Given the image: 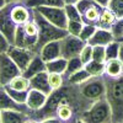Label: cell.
I'll return each instance as SVG.
<instances>
[{
  "mask_svg": "<svg viewBox=\"0 0 123 123\" xmlns=\"http://www.w3.org/2000/svg\"><path fill=\"white\" fill-rule=\"evenodd\" d=\"M21 74V70L6 53L0 54V86L7 85L12 79Z\"/></svg>",
  "mask_w": 123,
  "mask_h": 123,
  "instance_id": "cell-10",
  "label": "cell"
},
{
  "mask_svg": "<svg viewBox=\"0 0 123 123\" xmlns=\"http://www.w3.org/2000/svg\"><path fill=\"white\" fill-rule=\"evenodd\" d=\"M115 39L113 35L110 30H102V28H97L96 32L94 33V36L91 37V39L89 41V44L95 47V46H102V47H106L110 43H112Z\"/></svg>",
  "mask_w": 123,
  "mask_h": 123,
  "instance_id": "cell-16",
  "label": "cell"
},
{
  "mask_svg": "<svg viewBox=\"0 0 123 123\" xmlns=\"http://www.w3.org/2000/svg\"><path fill=\"white\" fill-rule=\"evenodd\" d=\"M106 85V95L112 112V123L123 122V75L119 78H108L104 75Z\"/></svg>",
  "mask_w": 123,
  "mask_h": 123,
  "instance_id": "cell-1",
  "label": "cell"
},
{
  "mask_svg": "<svg viewBox=\"0 0 123 123\" xmlns=\"http://www.w3.org/2000/svg\"><path fill=\"white\" fill-rule=\"evenodd\" d=\"M79 119L85 123H112V112L107 100L101 98L95 101Z\"/></svg>",
  "mask_w": 123,
  "mask_h": 123,
  "instance_id": "cell-3",
  "label": "cell"
},
{
  "mask_svg": "<svg viewBox=\"0 0 123 123\" xmlns=\"http://www.w3.org/2000/svg\"><path fill=\"white\" fill-rule=\"evenodd\" d=\"M24 4L30 9H36L38 6H52V7H64V0H25Z\"/></svg>",
  "mask_w": 123,
  "mask_h": 123,
  "instance_id": "cell-22",
  "label": "cell"
},
{
  "mask_svg": "<svg viewBox=\"0 0 123 123\" xmlns=\"http://www.w3.org/2000/svg\"><path fill=\"white\" fill-rule=\"evenodd\" d=\"M30 86L31 89L33 90H37V91H41L43 92L44 95L49 96L52 94V89L49 86V81H48V73L47 71H42L37 75H35L33 78L30 79Z\"/></svg>",
  "mask_w": 123,
  "mask_h": 123,
  "instance_id": "cell-14",
  "label": "cell"
},
{
  "mask_svg": "<svg viewBox=\"0 0 123 123\" xmlns=\"http://www.w3.org/2000/svg\"><path fill=\"white\" fill-rule=\"evenodd\" d=\"M83 27H84V22H81V21H68L67 31H68L69 35L75 36V37H79L80 33H81V30H83Z\"/></svg>",
  "mask_w": 123,
  "mask_h": 123,
  "instance_id": "cell-34",
  "label": "cell"
},
{
  "mask_svg": "<svg viewBox=\"0 0 123 123\" xmlns=\"http://www.w3.org/2000/svg\"><path fill=\"white\" fill-rule=\"evenodd\" d=\"M118 42H123V38H121V39L118 41Z\"/></svg>",
  "mask_w": 123,
  "mask_h": 123,
  "instance_id": "cell-47",
  "label": "cell"
},
{
  "mask_svg": "<svg viewBox=\"0 0 123 123\" xmlns=\"http://www.w3.org/2000/svg\"><path fill=\"white\" fill-rule=\"evenodd\" d=\"M32 18L38 27V41L33 48V52L36 54H39L41 49L47 43L54 42V41H60L69 35L67 30L58 28L49 21H47L36 9H32Z\"/></svg>",
  "mask_w": 123,
  "mask_h": 123,
  "instance_id": "cell-2",
  "label": "cell"
},
{
  "mask_svg": "<svg viewBox=\"0 0 123 123\" xmlns=\"http://www.w3.org/2000/svg\"><path fill=\"white\" fill-rule=\"evenodd\" d=\"M75 123H85V122H84V121H81V119H78Z\"/></svg>",
  "mask_w": 123,
  "mask_h": 123,
  "instance_id": "cell-46",
  "label": "cell"
},
{
  "mask_svg": "<svg viewBox=\"0 0 123 123\" xmlns=\"http://www.w3.org/2000/svg\"><path fill=\"white\" fill-rule=\"evenodd\" d=\"M81 69H84V64L81 63V60H80L79 57L73 58V59H69V60H68V64H67L65 73L63 74V76H64V79H65V78H69L70 75L75 74L76 71H79V70H81Z\"/></svg>",
  "mask_w": 123,
  "mask_h": 123,
  "instance_id": "cell-27",
  "label": "cell"
},
{
  "mask_svg": "<svg viewBox=\"0 0 123 123\" xmlns=\"http://www.w3.org/2000/svg\"><path fill=\"white\" fill-rule=\"evenodd\" d=\"M118 52H119V42L113 41L112 43L106 46V60L118 58Z\"/></svg>",
  "mask_w": 123,
  "mask_h": 123,
  "instance_id": "cell-35",
  "label": "cell"
},
{
  "mask_svg": "<svg viewBox=\"0 0 123 123\" xmlns=\"http://www.w3.org/2000/svg\"><path fill=\"white\" fill-rule=\"evenodd\" d=\"M7 110L24 112V113L28 116L32 113V111L27 107L26 104H18V102L14 101L5 91V89L3 86H0V111H7Z\"/></svg>",
  "mask_w": 123,
  "mask_h": 123,
  "instance_id": "cell-12",
  "label": "cell"
},
{
  "mask_svg": "<svg viewBox=\"0 0 123 123\" xmlns=\"http://www.w3.org/2000/svg\"><path fill=\"white\" fill-rule=\"evenodd\" d=\"M24 1H25V0H24Z\"/></svg>",
  "mask_w": 123,
  "mask_h": 123,
  "instance_id": "cell-49",
  "label": "cell"
},
{
  "mask_svg": "<svg viewBox=\"0 0 123 123\" xmlns=\"http://www.w3.org/2000/svg\"><path fill=\"white\" fill-rule=\"evenodd\" d=\"M92 60L98 63H106V47L95 46L92 49Z\"/></svg>",
  "mask_w": 123,
  "mask_h": 123,
  "instance_id": "cell-33",
  "label": "cell"
},
{
  "mask_svg": "<svg viewBox=\"0 0 123 123\" xmlns=\"http://www.w3.org/2000/svg\"><path fill=\"white\" fill-rule=\"evenodd\" d=\"M97 27L96 26H92V25H84L83 30H81V33L79 36V38L83 41V42L87 43L91 39V37L94 36V33L96 32Z\"/></svg>",
  "mask_w": 123,
  "mask_h": 123,
  "instance_id": "cell-32",
  "label": "cell"
},
{
  "mask_svg": "<svg viewBox=\"0 0 123 123\" xmlns=\"http://www.w3.org/2000/svg\"><path fill=\"white\" fill-rule=\"evenodd\" d=\"M0 117H1V123H25L30 116L18 111H0Z\"/></svg>",
  "mask_w": 123,
  "mask_h": 123,
  "instance_id": "cell-19",
  "label": "cell"
},
{
  "mask_svg": "<svg viewBox=\"0 0 123 123\" xmlns=\"http://www.w3.org/2000/svg\"><path fill=\"white\" fill-rule=\"evenodd\" d=\"M94 1H96V3H97L98 5H101L102 7H107L111 0H94Z\"/></svg>",
  "mask_w": 123,
  "mask_h": 123,
  "instance_id": "cell-40",
  "label": "cell"
},
{
  "mask_svg": "<svg viewBox=\"0 0 123 123\" xmlns=\"http://www.w3.org/2000/svg\"><path fill=\"white\" fill-rule=\"evenodd\" d=\"M107 9H110L117 18H123V0H111Z\"/></svg>",
  "mask_w": 123,
  "mask_h": 123,
  "instance_id": "cell-31",
  "label": "cell"
},
{
  "mask_svg": "<svg viewBox=\"0 0 123 123\" xmlns=\"http://www.w3.org/2000/svg\"><path fill=\"white\" fill-rule=\"evenodd\" d=\"M37 41H38V27L32 18L28 22L21 26H17L12 46L33 50Z\"/></svg>",
  "mask_w": 123,
  "mask_h": 123,
  "instance_id": "cell-4",
  "label": "cell"
},
{
  "mask_svg": "<svg viewBox=\"0 0 123 123\" xmlns=\"http://www.w3.org/2000/svg\"><path fill=\"white\" fill-rule=\"evenodd\" d=\"M75 6L81 16L84 25H92V26H96L102 10L105 9L94 0H79L75 4Z\"/></svg>",
  "mask_w": 123,
  "mask_h": 123,
  "instance_id": "cell-6",
  "label": "cell"
},
{
  "mask_svg": "<svg viewBox=\"0 0 123 123\" xmlns=\"http://www.w3.org/2000/svg\"><path fill=\"white\" fill-rule=\"evenodd\" d=\"M39 123H62L57 117H50V118H47V119H43Z\"/></svg>",
  "mask_w": 123,
  "mask_h": 123,
  "instance_id": "cell-39",
  "label": "cell"
},
{
  "mask_svg": "<svg viewBox=\"0 0 123 123\" xmlns=\"http://www.w3.org/2000/svg\"><path fill=\"white\" fill-rule=\"evenodd\" d=\"M84 69L92 78H98V76L105 75V63H98V62L91 60L90 63H87L84 67Z\"/></svg>",
  "mask_w": 123,
  "mask_h": 123,
  "instance_id": "cell-25",
  "label": "cell"
},
{
  "mask_svg": "<svg viewBox=\"0 0 123 123\" xmlns=\"http://www.w3.org/2000/svg\"><path fill=\"white\" fill-rule=\"evenodd\" d=\"M42 71H47L46 70V63L42 60V58L39 57V54H37L32 62L30 63V65L27 67V69L22 73V75L27 79H31V78H33L35 75L39 74V73H42Z\"/></svg>",
  "mask_w": 123,
  "mask_h": 123,
  "instance_id": "cell-18",
  "label": "cell"
},
{
  "mask_svg": "<svg viewBox=\"0 0 123 123\" xmlns=\"http://www.w3.org/2000/svg\"><path fill=\"white\" fill-rule=\"evenodd\" d=\"M79 90L86 100L95 102L97 100L105 98L106 95V85L104 76L98 78H89L86 81L79 85Z\"/></svg>",
  "mask_w": 123,
  "mask_h": 123,
  "instance_id": "cell-5",
  "label": "cell"
},
{
  "mask_svg": "<svg viewBox=\"0 0 123 123\" xmlns=\"http://www.w3.org/2000/svg\"><path fill=\"white\" fill-rule=\"evenodd\" d=\"M64 10H65V15L68 17V21H81L83 22L81 16H80L75 5H71V4L64 5Z\"/></svg>",
  "mask_w": 123,
  "mask_h": 123,
  "instance_id": "cell-30",
  "label": "cell"
},
{
  "mask_svg": "<svg viewBox=\"0 0 123 123\" xmlns=\"http://www.w3.org/2000/svg\"><path fill=\"white\" fill-rule=\"evenodd\" d=\"M117 17L115 16V14L111 11L110 9L105 7L104 10H102V12L100 15V18L96 24V27L97 28H102V30H110L112 28V26L115 25Z\"/></svg>",
  "mask_w": 123,
  "mask_h": 123,
  "instance_id": "cell-21",
  "label": "cell"
},
{
  "mask_svg": "<svg viewBox=\"0 0 123 123\" xmlns=\"http://www.w3.org/2000/svg\"><path fill=\"white\" fill-rule=\"evenodd\" d=\"M89 78H91V76L89 75L87 71L85 69H81V70L76 71L75 74L70 75L69 78H65L64 81H65V85H80L84 81H86Z\"/></svg>",
  "mask_w": 123,
  "mask_h": 123,
  "instance_id": "cell-26",
  "label": "cell"
},
{
  "mask_svg": "<svg viewBox=\"0 0 123 123\" xmlns=\"http://www.w3.org/2000/svg\"><path fill=\"white\" fill-rule=\"evenodd\" d=\"M59 42H60V57L67 60L79 57L84 46L86 44L79 37L71 35H68L63 39H60Z\"/></svg>",
  "mask_w": 123,
  "mask_h": 123,
  "instance_id": "cell-9",
  "label": "cell"
},
{
  "mask_svg": "<svg viewBox=\"0 0 123 123\" xmlns=\"http://www.w3.org/2000/svg\"><path fill=\"white\" fill-rule=\"evenodd\" d=\"M39 57L42 58L44 63L52 62L54 59L60 58V42L59 41H54V42L47 43L39 52Z\"/></svg>",
  "mask_w": 123,
  "mask_h": 123,
  "instance_id": "cell-17",
  "label": "cell"
},
{
  "mask_svg": "<svg viewBox=\"0 0 123 123\" xmlns=\"http://www.w3.org/2000/svg\"><path fill=\"white\" fill-rule=\"evenodd\" d=\"M11 18L16 26H21L32 20V9L27 7L24 3L14 4L11 9Z\"/></svg>",
  "mask_w": 123,
  "mask_h": 123,
  "instance_id": "cell-13",
  "label": "cell"
},
{
  "mask_svg": "<svg viewBox=\"0 0 123 123\" xmlns=\"http://www.w3.org/2000/svg\"><path fill=\"white\" fill-rule=\"evenodd\" d=\"M17 3H24V0H6V4H17Z\"/></svg>",
  "mask_w": 123,
  "mask_h": 123,
  "instance_id": "cell-43",
  "label": "cell"
},
{
  "mask_svg": "<svg viewBox=\"0 0 123 123\" xmlns=\"http://www.w3.org/2000/svg\"><path fill=\"white\" fill-rule=\"evenodd\" d=\"M78 1H79V0H64L65 5H69V4H71V5H75Z\"/></svg>",
  "mask_w": 123,
  "mask_h": 123,
  "instance_id": "cell-42",
  "label": "cell"
},
{
  "mask_svg": "<svg viewBox=\"0 0 123 123\" xmlns=\"http://www.w3.org/2000/svg\"><path fill=\"white\" fill-rule=\"evenodd\" d=\"M67 64H68V60L64 58H58L54 59L52 62H48L46 63V70L47 73H54V74H64L65 73V69H67Z\"/></svg>",
  "mask_w": 123,
  "mask_h": 123,
  "instance_id": "cell-23",
  "label": "cell"
},
{
  "mask_svg": "<svg viewBox=\"0 0 123 123\" xmlns=\"http://www.w3.org/2000/svg\"><path fill=\"white\" fill-rule=\"evenodd\" d=\"M5 89V91L9 94V96L11 97L14 101L18 102V104H26L27 101V95L28 92H22V91H16V90H12L10 89L9 86H3Z\"/></svg>",
  "mask_w": 123,
  "mask_h": 123,
  "instance_id": "cell-29",
  "label": "cell"
},
{
  "mask_svg": "<svg viewBox=\"0 0 123 123\" xmlns=\"http://www.w3.org/2000/svg\"><path fill=\"white\" fill-rule=\"evenodd\" d=\"M6 54L12 59V62L18 67V69L21 70V73L27 69L30 63L32 62V59L37 55L33 50L26 49V48H20L16 46H10Z\"/></svg>",
  "mask_w": 123,
  "mask_h": 123,
  "instance_id": "cell-11",
  "label": "cell"
},
{
  "mask_svg": "<svg viewBox=\"0 0 123 123\" xmlns=\"http://www.w3.org/2000/svg\"><path fill=\"white\" fill-rule=\"evenodd\" d=\"M0 123H1V117H0Z\"/></svg>",
  "mask_w": 123,
  "mask_h": 123,
  "instance_id": "cell-48",
  "label": "cell"
},
{
  "mask_svg": "<svg viewBox=\"0 0 123 123\" xmlns=\"http://www.w3.org/2000/svg\"><path fill=\"white\" fill-rule=\"evenodd\" d=\"M14 4H6L4 7L0 9V32L4 35V37L9 41L10 44H14L15 33L17 26L14 24L11 18V9Z\"/></svg>",
  "mask_w": 123,
  "mask_h": 123,
  "instance_id": "cell-8",
  "label": "cell"
},
{
  "mask_svg": "<svg viewBox=\"0 0 123 123\" xmlns=\"http://www.w3.org/2000/svg\"><path fill=\"white\" fill-rule=\"evenodd\" d=\"M25 123H39L38 121H36V119H32V118H28Z\"/></svg>",
  "mask_w": 123,
  "mask_h": 123,
  "instance_id": "cell-44",
  "label": "cell"
},
{
  "mask_svg": "<svg viewBox=\"0 0 123 123\" xmlns=\"http://www.w3.org/2000/svg\"><path fill=\"white\" fill-rule=\"evenodd\" d=\"M47 97H48V96L44 95L43 92L31 89V90L28 91V95H27L26 105H27V107L32 111V112H36V111L41 110V108L44 106L46 101H47Z\"/></svg>",
  "mask_w": 123,
  "mask_h": 123,
  "instance_id": "cell-15",
  "label": "cell"
},
{
  "mask_svg": "<svg viewBox=\"0 0 123 123\" xmlns=\"http://www.w3.org/2000/svg\"><path fill=\"white\" fill-rule=\"evenodd\" d=\"M6 5V0H0V9Z\"/></svg>",
  "mask_w": 123,
  "mask_h": 123,
  "instance_id": "cell-45",
  "label": "cell"
},
{
  "mask_svg": "<svg viewBox=\"0 0 123 123\" xmlns=\"http://www.w3.org/2000/svg\"><path fill=\"white\" fill-rule=\"evenodd\" d=\"M105 75L108 78H119L121 75H123V63L118 58L106 60Z\"/></svg>",
  "mask_w": 123,
  "mask_h": 123,
  "instance_id": "cell-20",
  "label": "cell"
},
{
  "mask_svg": "<svg viewBox=\"0 0 123 123\" xmlns=\"http://www.w3.org/2000/svg\"><path fill=\"white\" fill-rule=\"evenodd\" d=\"M48 81H49V86L53 91L58 90L60 87H63L65 85L64 76L63 74H54V73H48Z\"/></svg>",
  "mask_w": 123,
  "mask_h": 123,
  "instance_id": "cell-28",
  "label": "cell"
},
{
  "mask_svg": "<svg viewBox=\"0 0 123 123\" xmlns=\"http://www.w3.org/2000/svg\"><path fill=\"white\" fill-rule=\"evenodd\" d=\"M37 11L42 15L47 21L54 25L58 28L67 30L68 27V17L65 15L64 7H52V6H38Z\"/></svg>",
  "mask_w": 123,
  "mask_h": 123,
  "instance_id": "cell-7",
  "label": "cell"
},
{
  "mask_svg": "<svg viewBox=\"0 0 123 123\" xmlns=\"http://www.w3.org/2000/svg\"><path fill=\"white\" fill-rule=\"evenodd\" d=\"M122 123H123V122H122Z\"/></svg>",
  "mask_w": 123,
  "mask_h": 123,
  "instance_id": "cell-50",
  "label": "cell"
},
{
  "mask_svg": "<svg viewBox=\"0 0 123 123\" xmlns=\"http://www.w3.org/2000/svg\"><path fill=\"white\" fill-rule=\"evenodd\" d=\"M118 59L123 63V42H119V52H118Z\"/></svg>",
  "mask_w": 123,
  "mask_h": 123,
  "instance_id": "cell-41",
  "label": "cell"
},
{
  "mask_svg": "<svg viewBox=\"0 0 123 123\" xmlns=\"http://www.w3.org/2000/svg\"><path fill=\"white\" fill-rule=\"evenodd\" d=\"M10 46H11V44L9 43V41L4 37V35L1 32H0V54L6 53Z\"/></svg>",
  "mask_w": 123,
  "mask_h": 123,
  "instance_id": "cell-38",
  "label": "cell"
},
{
  "mask_svg": "<svg viewBox=\"0 0 123 123\" xmlns=\"http://www.w3.org/2000/svg\"><path fill=\"white\" fill-rule=\"evenodd\" d=\"M111 32L113 35L116 41H119L121 38H123V18H117L115 25L112 26Z\"/></svg>",
  "mask_w": 123,
  "mask_h": 123,
  "instance_id": "cell-37",
  "label": "cell"
},
{
  "mask_svg": "<svg viewBox=\"0 0 123 123\" xmlns=\"http://www.w3.org/2000/svg\"><path fill=\"white\" fill-rule=\"evenodd\" d=\"M92 49H94V47L90 46L89 43H86V44L84 46L83 50H81L79 58H80V60H81V63L84 64V67L92 60Z\"/></svg>",
  "mask_w": 123,
  "mask_h": 123,
  "instance_id": "cell-36",
  "label": "cell"
},
{
  "mask_svg": "<svg viewBox=\"0 0 123 123\" xmlns=\"http://www.w3.org/2000/svg\"><path fill=\"white\" fill-rule=\"evenodd\" d=\"M5 86H9L10 89L12 90H16V91H22V92H28L31 90V86H30V79L25 78L22 74L16 76L15 79H12L7 85Z\"/></svg>",
  "mask_w": 123,
  "mask_h": 123,
  "instance_id": "cell-24",
  "label": "cell"
}]
</instances>
